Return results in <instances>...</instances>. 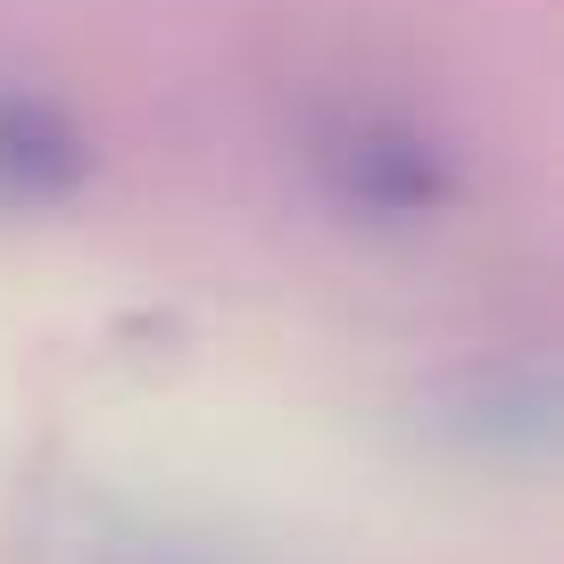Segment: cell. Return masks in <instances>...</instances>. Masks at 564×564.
Here are the masks:
<instances>
[{
	"label": "cell",
	"instance_id": "6da1fadb",
	"mask_svg": "<svg viewBox=\"0 0 564 564\" xmlns=\"http://www.w3.org/2000/svg\"><path fill=\"white\" fill-rule=\"evenodd\" d=\"M307 175L333 225L406 241L457 208V159L399 108H333L307 133Z\"/></svg>",
	"mask_w": 564,
	"mask_h": 564
},
{
	"label": "cell",
	"instance_id": "7a4b0ae2",
	"mask_svg": "<svg viewBox=\"0 0 564 564\" xmlns=\"http://www.w3.org/2000/svg\"><path fill=\"white\" fill-rule=\"evenodd\" d=\"M100 159L91 133L58 91L0 75V216H51L91 192Z\"/></svg>",
	"mask_w": 564,
	"mask_h": 564
}]
</instances>
